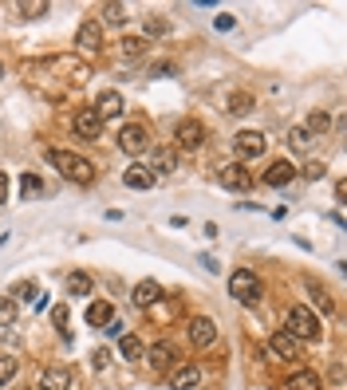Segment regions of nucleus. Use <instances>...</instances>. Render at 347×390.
<instances>
[{"label": "nucleus", "mask_w": 347, "mask_h": 390, "mask_svg": "<svg viewBox=\"0 0 347 390\" xmlns=\"http://www.w3.org/2000/svg\"><path fill=\"white\" fill-rule=\"evenodd\" d=\"M284 331L292 339H320V319H315L308 308H288V319H284Z\"/></svg>", "instance_id": "nucleus-2"}, {"label": "nucleus", "mask_w": 347, "mask_h": 390, "mask_svg": "<svg viewBox=\"0 0 347 390\" xmlns=\"http://www.w3.org/2000/svg\"><path fill=\"white\" fill-rule=\"evenodd\" d=\"M95 114L107 123V119H119L123 114V95L119 91H103L99 95V103H95Z\"/></svg>", "instance_id": "nucleus-16"}, {"label": "nucleus", "mask_w": 347, "mask_h": 390, "mask_svg": "<svg viewBox=\"0 0 347 390\" xmlns=\"http://www.w3.org/2000/svg\"><path fill=\"white\" fill-rule=\"evenodd\" d=\"M288 146H292V150H308V146H312V134H308L304 126H288Z\"/></svg>", "instance_id": "nucleus-27"}, {"label": "nucleus", "mask_w": 347, "mask_h": 390, "mask_svg": "<svg viewBox=\"0 0 347 390\" xmlns=\"http://www.w3.org/2000/svg\"><path fill=\"white\" fill-rule=\"evenodd\" d=\"M126 16H130V8H126V4H119V0L103 4V20H107V24H126Z\"/></svg>", "instance_id": "nucleus-24"}, {"label": "nucleus", "mask_w": 347, "mask_h": 390, "mask_svg": "<svg viewBox=\"0 0 347 390\" xmlns=\"http://www.w3.org/2000/svg\"><path fill=\"white\" fill-rule=\"evenodd\" d=\"M20 193H24V202H32V197L44 193V182H40L36 173H24V178H20Z\"/></svg>", "instance_id": "nucleus-25"}, {"label": "nucleus", "mask_w": 347, "mask_h": 390, "mask_svg": "<svg viewBox=\"0 0 347 390\" xmlns=\"http://www.w3.org/2000/svg\"><path fill=\"white\" fill-rule=\"evenodd\" d=\"M103 335H110V339H119V335H123V324H119V319H110V324H107V331H103Z\"/></svg>", "instance_id": "nucleus-39"}, {"label": "nucleus", "mask_w": 347, "mask_h": 390, "mask_svg": "<svg viewBox=\"0 0 347 390\" xmlns=\"http://www.w3.org/2000/svg\"><path fill=\"white\" fill-rule=\"evenodd\" d=\"M119 146H123L126 154H142V150L150 146V130H146L142 123L123 126V130H119Z\"/></svg>", "instance_id": "nucleus-6"}, {"label": "nucleus", "mask_w": 347, "mask_h": 390, "mask_svg": "<svg viewBox=\"0 0 347 390\" xmlns=\"http://www.w3.org/2000/svg\"><path fill=\"white\" fill-rule=\"evenodd\" d=\"M229 296H233L237 304H256V300H261V280H256V272L237 268L233 276H229Z\"/></svg>", "instance_id": "nucleus-3"}, {"label": "nucleus", "mask_w": 347, "mask_h": 390, "mask_svg": "<svg viewBox=\"0 0 347 390\" xmlns=\"http://www.w3.org/2000/svg\"><path fill=\"white\" fill-rule=\"evenodd\" d=\"M221 186L237 189V193H249V189H252V173L245 170L241 162H233V166H221Z\"/></svg>", "instance_id": "nucleus-10"}, {"label": "nucleus", "mask_w": 347, "mask_h": 390, "mask_svg": "<svg viewBox=\"0 0 347 390\" xmlns=\"http://www.w3.org/2000/svg\"><path fill=\"white\" fill-rule=\"evenodd\" d=\"M292 178H296V166H292V162H272V166L265 170V186L284 189L288 182H292Z\"/></svg>", "instance_id": "nucleus-15"}, {"label": "nucleus", "mask_w": 347, "mask_h": 390, "mask_svg": "<svg viewBox=\"0 0 347 390\" xmlns=\"http://www.w3.org/2000/svg\"><path fill=\"white\" fill-rule=\"evenodd\" d=\"M174 170H178V150L158 146V150H154V170H150V173L158 178V173H174Z\"/></svg>", "instance_id": "nucleus-19"}, {"label": "nucleus", "mask_w": 347, "mask_h": 390, "mask_svg": "<svg viewBox=\"0 0 347 390\" xmlns=\"http://www.w3.org/2000/svg\"><path fill=\"white\" fill-rule=\"evenodd\" d=\"M47 162H51L67 182H75V186H91L95 182V166L87 162V158L71 154V150H47Z\"/></svg>", "instance_id": "nucleus-1"}, {"label": "nucleus", "mask_w": 347, "mask_h": 390, "mask_svg": "<svg viewBox=\"0 0 347 390\" xmlns=\"http://www.w3.org/2000/svg\"><path fill=\"white\" fill-rule=\"evenodd\" d=\"M186 335H189V343L193 347H213L217 343V324H213L209 315H198V319H189Z\"/></svg>", "instance_id": "nucleus-5"}, {"label": "nucleus", "mask_w": 347, "mask_h": 390, "mask_svg": "<svg viewBox=\"0 0 347 390\" xmlns=\"http://www.w3.org/2000/svg\"><path fill=\"white\" fill-rule=\"evenodd\" d=\"M16 12H24V20H40V16L47 12V4H44V0H36V4L24 0V4H16Z\"/></svg>", "instance_id": "nucleus-30"}, {"label": "nucleus", "mask_w": 347, "mask_h": 390, "mask_svg": "<svg viewBox=\"0 0 347 390\" xmlns=\"http://www.w3.org/2000/svg\"><path fill=\"white\" fill-rule=\"evenodd\" d=\"M146 363H150V371H158V375H170L174 367H178V351L170 343H154L146 351Z\"/></svg>", "instance_id": "nucleus-8"}, {"label": "nucleus", "mask_w": 347, "mask_h": 390, "mask_svg": "<svg viewBox=\"0 0 347 390\" xmlns=\"http://www.w3.org/2000/svg\"><path fill=\"white\" fill-rule=\"evenodd\" d=\"M110 319H115V308H110L107 300H99V304L87 308V324H91V328H107Z\"/></svg>", "instance_id": "nucleus-20"}, {"label": "nucleus", "mask_w": 347, "mask_h": 390, "mask_svg": "<svg viewBox=\"0 0 347 390\" xmlns=\"http://www.w3.org/2000/svg\"><path fill=\"white\" fill-rule=\"evenodd\" d=\"M95 371H103V367H107V363H110V355H107V351H95Z\"/></svg>", "instance_id": "nucleus-40"}, {"label": "nucleus", "mask_w": 347, "mask_h": 390, "mask_svg": "<svg viewBox=\"0 0 347 390\" xmlns=\"http://www.w3.org/2000/svg\"><path fill=\"white\" fill-rule=\"evenodd\" d=\"M16 371H20V363H16L12 355H4V359H0V387H4V382H12Z\"/></svg>", "instance_id": "nucleus-31"}, {"label": "nucleus", "mask_w": 347, "mask_h": 390, "mask_svg": "<svg viewBox=\"0 0 347 390\" xmlns=\"http://www.w3.org/2000/svg\"><path fill=\"white\" fill-rule=\"evenodd\" d=\"M174 138H178V146H182V150H198V146L205 142V126L193 123V119H182V123H178V130H174Z\"/></svg>", "instance_id": "nucleus-9"}, {"label": "nucleus", "mask_w": 347, "mask_h": 390, "mask_svg": "<svg viewBox=\"0 0 347 390\" xmlns=\"http://www.w3.org/2000/svg\"><path fill=\"white\" fill-rule=\"evenodd\" d=\"M328 126H331V119H328V114H324V110H312V114H308V126H304V130H308V134L315 138V134H324Z\"/></svg>", "instance_id": "nucleus-28"}, {"label": "nucleus", "mask_w": 347, "mask_h": 390, "mask_svg": "<svg viewBox=\"0 0 347 390\" xmlns=\"http://www.w3.org/2000/svg\"><path fill=\"white\" fill-rule=\"evenodd\" d=\"M213 28H217V32H233V28H237V20H233L229 12H221L217 20H213Z\"/></svg>", "instance_id": "nucleus-38"}, {"label": "nucleus", "mask_w": 347, "mask_h": 390, "mask_svg": "<svg viewBox=\"0 0 347 390\" xmlns=\"http://www.w3.org/2000/svg\"><path fill=\"white\" fill-rule=\"evenodd\" d=\"M166 32H170V24L162 16H146V36H166Z\"/></svg>", "instance_id": "nucleus-34"}, {"label": "nucleus", "mask_w": 347, "mask_h": 390, "mask_svg": "<svg viewBox=\"0 0 347 390\" xmlns=\"http://www.w3.org/2000/svg\"><path fill=\"white\" fill-rule=\"evenodd\" d=\"M51 324H56L60 331L71 324V312H67V304H56V308H51Z\"/></svg>", "instance_id": "nucleus-36"}, {"label": "nucleus", "mask_w": 347, "mask_h": 390, "mask_svg": "<svg viewBox=\"0 0 347 390\" xmlns=\"http://www.w3.org/2000/svg\"><path fill=\"white\" fill-rule=\"evenodd\" d=\"M308 292H312V300H315V308H320V312H331V300H328V292H324V288H320L315 280H308Z\"/></svg>", "instance_id": "nucleus-32"}, {"label": "nucleus", "mask_w": 347, "mask_h": 390, "mask_svg": "<svg viewBox=\"0 0 347 390\" xmlns=\"http://www.w3.org/2000/svg\"><path fill=\"white\" fill-rule=\"evenodd\" d=\"M40 390H71V371L67 367H47L40 375Z\"/></svg>", "instance_id": "nucleus-17"}, {"label": "nucleus", "mask_w": 347, "mask_h": 390, "mask_svg": "<svg viewBox=\"0 0 347 390\" xmlns=\"http://www.w3.org/2000/svg\"><path fill=\"white\" fill-rule=\"evenodd\" d=\"M198 382H202V371H198L193 363H178V367L170 371V387L174 390H193Z\"/></svg>", "instance_id": "nucleus-13"}, {"label": "nucleus", "mask_w": 347, "mask_h": 390, "mask_svg": "<svg viewBox=\"0 0 347 390\" xmlns=\"http://www.w3.org/2000/svg\"><path fill=\"white\" fill-rule=\"evenodd\" d=\"M75 47L79 51H87V56L99 51V47H103V24H99V20H83L79 32H75Z\"/></svg>", "instance_id": "nucleus-7"}, {"label": "nucleus", "mask_w": 347, "mask_h": 390, "mask_svg": "<svg viewBox=\"0 0 347 390\" xmlns=\"http://www.w3.org/2000/svg\"><path fill=\"white\" fill-rule=\"evenodd\" d=\"M12 319H16V300L0 296V324H12Z\"/></svg>", "instance_id": "nucleus-35"}, {"label": "nucleus", "mask_w": 347, "mask_h": 390, "mask_svg": "<svg viewBox=\"0 0 347 390\" xmlns=\"http://www.w3.org/2000/svg\"><path fill=\"white\" fill-rule=\"evenodd\" d=\"M0 75H4V67H0Z\"/></svg>", "instance_id": "nucleus-42"}, {"label": "nucleus", "mask_w": 347, "mask_h": 390, "mask_svg": "<svg viewBox=\"0 0 347 390\" xmlns=\"http://www.w3.org/2000/svg\"><path fill=\"white\" fill-rule=\"evenodd\" d=\"M265 146H268V138L261 134V130H241V134L233 138V150H237V158H241V166L252 162V158H261Z\"/></svg>", "instance_id": "nucleus-4"}, {"label": "nucleus", "mask_w": 347, "mask_h": 390, "mask_svg": "<svg viewBox=\"0 0 347 390\" xmlns=\"http://www.w3.org/2000/svg\"><path fill=\"white\" fill-rule=\"evenodd\" d=\"M67 292L75 300L91 296V276H87V272H71V276H67Z\"/></svg>", "instance_id": "nucleus-23"}, {"label": "nucleus", "mask_w": 347, "mask_h": 390, "mask_svg": "<svg viewBox=\"0 0 347 390\" xmlns=\"http://www.w3.org/2000/svg\"><path fill=\"white\" fill-rule=\"evenodd\" d=\"M12 296L16 300H36V296H40V288H36V280H20L12 288Z\"/></svg>", "instance_id": "nucleus-33"}, {"label": "nucleus", "mask_w": 347, "mask_h": 390, "mask_svg": "<svg viewBox=\"0 0 347 390\" xmlns=\"http://www.w3.org/2000/svg\"><path fill=\"white\" fill-rule=\"evenodd\" d=\"M8 202V173H0V205Z\"/></svg>", "instance_id": "nucleus-41"}, {"label": "nucleus", "mask_w": 347, "mask_h": 390, "mask_svg": "<svg viewBox=\"0 0 347 390\" xmlns=\"http://www.w3.org/2000/svg\"><path fill=\"white\" fill-rule=\"evenodd\" d=\"M229 110H233V114H249V110H252V95L233 91V95H229Z\"/></svg>", "instance_id": "nucleus-29"}, {"label": "nucleus", "mask_w": 347, "mask_h": 390, "mask_svg": "<svg viewBox=\"0 0 347 390\" xmlns=\"http://www.w3.org/2000/svg\"><path fill=\"white\" fill-rule=\"evenodd\" d=\"M324 162H308V166H304V178H308V182H320V178H324Z\"/></svg>", "instance_id": "nucleus-37"}, {"label": "nucleus", "mask_w": 347, "mask_h": 390, "mask_svg": "<svg viewBox=\"0 0 347 390\" xmlns=\"http://www.w3.org/2000/svg\"><path fill=\"white\" fill-rule=\"evenodd\" d=\"M119 47H123L126 60H139V56H146V40H142V36H126Z\"/></svg>", "instance_id": "nucleus-26"}, {"label": "nucleus", "mask_w": 347, "mask_h": 390, "mask_svg": "<svg viewBox=\"0 0 347 390\" xmlns=\"http://www.w3.org/2000/svg\"><path fill=\"white\" fill-rule=\"evenodd\" d=\"M123 182L130 189H154V173H150V166H126V173H123Z\"/></svg>", "instance_id": "nucleus-18"}, {"label": "nucleus", "mask_w": 347, "mask_h": 390, "mask_svg": "<svg viewBox=\"0 0 347 390\" xmlns=\"http://www.w3.org/2000/svg\"><path fill=\"white\" fill-rule=\"evenodd\" d=\"M75 134L79 138H99L103 134V119L95 114V107H87V110H75Z\"/></svg>", "instance_id": "nucleus-12"}, {"label": "nucleus", "mask_w": 347, "mask_h": 390, "mask_svg": "<svg viewBox=\"0 0 347 390\" xmlns=\"http://www.w3.org/2000/svg\"><path fill=\"white\" fill-rule=\"evenodd\" d=\"M268 351H272L280 363H296L300 359V343L288 335V331H276V335L268 339Z\"/></svg>", "instance_id": "nucleus-11"}, {"label": "nucleus", "mask_w": 347, "mask_h": 390, "mask_svg": "<svg viewBox=\"0 0 347 390\" xmlns=\"http://www.w3.org/2000/svg\"><path fill=\"white\" fill-rule=\"evenodd\" d=\"M130 300H134L139 308H154L158 300H162V284L158 280H139L134 284V292H130Z\"/></svg>", "instance_id": "nucleus-14"}, {"label": "nucleus", "mask_w": 347, "mask_h": 390, "mask_svg": "<svg viewBox=\"0 0 347 390\" xmlns=\"http://www.w3.org/2000/svg\"><path fill=\"white\" fill-rule=\"evenodd\" d=\"M288 390H320V375L315 371H292L288 375Z\"/></svg>", "instance_id": "nucleus-21"}, {"label": "nucleus", "mask_w": 347, "mask_h": 390, "mask_svg": "<svg viewBox=\"0 0 347 390\" xmlns=\"http://www.w3.org/2000/svg\"><path fill=\"white\" fill-rule=\"evenodd\" d=\"M119 355H123L126 363H139L142 355H146V347H142L134 335H123V339H119Z\"/></svg>", "instance_id": "nucleus-22"}]
</instances>
